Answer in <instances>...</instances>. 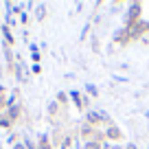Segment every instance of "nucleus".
<instances>
[{"label":"nucleus","instance_id":"f03ea898","mask_svg":"<svg viewBox=\"0 0 149 149\" xmlns=\"http://www.w3.org/2000/svg\"><path fill=\"white\" fill-rule=\"evenodd\" d=\"M127 149H136V145H127Z\"/></svg>","mask_w":149,"mask_h":149},{"label":"nucleus","instance_id":"f257e3e1","mask_svg":"<svg viewBox=\"0 0 149 149\" xmlns=\"http://www.w3.org/2000/svg\"><path fill=\"white\" fill-rule=\"evenodd\" d=\"M107 136H114V138H116V136H121V134H118L116 127H110V130H107Z\"/></svg>","mask_w":149,"mask_h":149}]
</instances>
